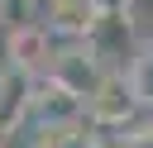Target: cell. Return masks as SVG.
I'll return each mask as SVG.
<instances>
[{"label":"cell","mask_w":153,"mask_h":148,"mask_svg":"<svg viewBox=\"0 0 153 148\" xmlns=\"http://www.w3.org/2000/svg\"><path fill=\"white\" fill-rule=\"evenodd\" d=\"M134 110H139V95H134V86H129L124 72H105L100 91L86 100V115H91L96 129H124L134 119Z\"/></svg>","instance_id":"1"},{"label":"cell","mask_w":153,"mask_h":148,"mask_svg":"<svg viewBox=\"0 0 153 148\" xmlns=\"http://www.w3.org/2000/svg\"><path fill=\"white\" fill-rule=\"evenodd\" d=\"M33 100H38L33 72H24V67H5V72H0V143L24 124V115L33 110Z\"/></svg>","instance_id":"2"},{"label":"cell","mask_w":153,"mask_h":148,"mask_svg":"<svg viewBox=\"0 0 153 148\" xmlns=\"http://www.w3.org/2000/svg\"><path fill=\"white\" fill-rule=\"evenodd\" d=\"M57 86H67L72 95H81V100H91L96 91H100V81H105V72H100V57L86 48H67V53H57L53 57V72H48Z\"/></svg>","instance_id":"3"},{"label":"cell","mask_w":153,"mask_h":148,"mask_svg":"<svg viewBox=\"0 0 153 148\" xmlns=\"http://www.w3.org/2000/svg\"><path fill=\"white\" fill-rule=\"evenodd\" d=\"M48 57H57V53H53V43H48V29H43V24L10 29V67L38 72V67H48ZM48 72H53V67H48Z\"/></svg>","instance_id":"4"},{"label":"cell","mask_w":153,"mask_h":148,"mask_svg":"<svg viewBox=\"0 0 153 148\" xmlns=\"http://www.w3.org/2000/svg\"><path fill=\"white\" fill-rule=\"evenodd\" d=\"M96 19H100L96 0H53L48 5V29L67 33V38H91Z\"/></svg>","instance_id":"5"},{"label":"cell","mask_w":153,"mask_h":148,"mask_svg":"<svg viewBox=\"0 0 153 148\" xmlns=\"http://www.w3.org/2000/svg\"><path fill=\"white\" fill-rule=\"evenodd\" d=\"M33 105H38V115H43V129H57V124H76V115L86 110V100H81V95H72L67 86H57L53 76H48V86H43V95H38Z\"/></svg>","instance_id":"6"},{"label":"cell","mask_w":153,"mask_h":148,"mask_svg":"<svg viewBox=\"0 0 153 148\" xmlns=\"http://www.w3.org/2000/svg\"><path fill=\"white\" fill-rule=\"evenodd\" d=\"M129 33H134V19L129 14H100L96 29H91V38H86V48L96 57H120L129 48Z\"/></svg>","instance_id":"7"},{"label":"cell","mask_w":153,"mask_h":148,"mask_svg":"<svg viewBox=\"0 0 153 148\" xmlns=\"http://www.w3.org/2000/svg\"><path fill=\"white\" fill-rule=\"evenodd\" d=\"M129 86H134L139 105H153V43L134 57V67H129Z\"/></svg>","instance_id":"8"},{"label":"cell","mask_w":153,"mask_h":148,"mask_svg":"<svg viewBox=\"0 0 153 148\" xmlns=\"http://www.w3.org/2000/svg\"><path fill=\"white\" fill-rule=\"evenodd\" d=\"M0 19H10V29L33 24V0H0Z\"/></svg>","instance_id":"9"},{"label":"cell","mask_w":153,"mask_h":148,"mask_svg":"<svg viewBox=\"0 0 153 148\" xmlns=\"http://www.w3.org/2000/svg\"><path fill=\"white\" fill-rule=\"evenodd\" d=\"M120 148H153V124L148 129H134L129 138H120Z\"/></svg>","instance_id":"10"}]
</instances>
